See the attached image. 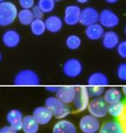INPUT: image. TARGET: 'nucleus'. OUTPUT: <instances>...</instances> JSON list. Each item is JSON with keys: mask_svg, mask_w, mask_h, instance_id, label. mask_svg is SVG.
Instances as JSON below:
<instances>
[{"mask_svg": "<svg viewBox=\"0 0 126 133\" xmlns=\"http://www.w3.org/2000/svg\"><path fill=\"white\" fill-rule=\"evenodd\" d=\"M18 9L12 2L4 1L0 3V26H9L17 18Z\"/></svg>", "mask_w": 126, "mask_h": 133, "instance_id": "1", "label": "nucleus"}, {"mask_svg": "<svg viewBox=\"0 0 126 133\" xmlns=\"http://www.w3.org/2000/svg\"><path fill=\"white\" fill-rule=\"evenodd\" d=\"M45 106H47L51 111L53 116L57 119H63L70 114V108L56 97L51 96L46 98Z\"/></svg>", "mask_w": 126, "mask_h": 133, "instance_id": "2", "label": "nucleus"}, {"mask_svg": "<svg viewBox=\"0 0 126 133\" xmlns=\"http://www.w3.org/2000/svg\"><path fill=\"white\" fill-rule=\"evenodd\" d=\"M40 79L36 71L24 69L20 71L14 79V84L15 86H38Z\"/></svg>", "mask_w": 126, "mask_h": 133, "instance_id": "3", "label": "nucleus"}, {"mask_svg": "<svg viewBox=\"0 0 126 133\" xmlns=\"http://www.w3.org/2000/svg\"><path fill=\"white\" fill-rule=\"evenodd\" d=\"M107 106L108 105L105 103L104 98L98 97L89 101L88 110L89 114L98 119V118H104L107 114Z\"/></svg>", "mask_w": 126, "mask_h": 133, "instance_id": "4", "label": "nucleus"}, {"mask_svg": "<svg viewBox=\"0 0 126 133\" xmlns=\"http://www.w3.org/2000/svg\"><path fill=\"white\" fill-rule=\"evenodd\" d=\"M82 63L76 58H70L63 65V72L66 77L74 79L79 77L82 72Z\"/></svg>", "mask_w": 126, "mask_h": 133, "instance_id": "5", "label": "nucleus"}, {"mask_svg": "<svg viewBox=\"0 0 126 133\" xmlns=\"http://www.w3.org/2000/svg\"><path fill=\"white\" fill-rule=\"evenodd\" d=\"M74 108L78 112H83L88 108L89 103V95L87 87L76 88V93L74 99Z\"/></svg>", "mask_w": 126, "mask_h": 133, "instance_id": "6", "label": "nucleus"}, {"mask_svg": "<svg viewBox=\"0 0 126 133\" xmlns=\"http://www.w3.org/2000/svg\"><path fill=\"white\" fill-rule=\"evenodd\" d=\"M119 17L110 9H104L99 13L98 23L103 28L113 29L119 24Z\"/></svg>", "mask_w": 126, "mask_h": 133, "instance_id": "7", "label": "nucleus"}, {"mask_svg": "<svg viewBox=\"0 0 126 133\" xmlns=\"http://www.w3.org/2000/svg\"><path fill=\"white\" fill-rule=\"evenodd\" d=\"M79 126L83 133H97L100 129V122L97 118L87 114L80 120Z\"/></svg>", "mask_w": 126, "mask_h": 133, "instance_id": "8", "label": "nucleus"}, {"mask_svg": "<svg viewBox=\"0 0 126 133\" xmlns=\"http://www.w3.org/2000/svg\"><path fill=\"white\" fill-rule=\"evenodd\" d=\"M98 16L99 13L94 7H85L84 9H82L79 22L82 25L88 27L89 25H92V24L98 22Z\"/></svg>", "mask_w": 126, "mask_h": 133, "instance_id": "9", "label": "nucleus"}, {"mask_svg": "<svg viewBox=\"0 0 126 133\" xmlns=\"http://www.w3.org/2000/svg\"><path fill=\"white\" fill-rule=\"evenodd\" d=\"M82 9L76 5H67L64 9V22L69 26H74L79 23Z\"/></svg>", "mask_w": 126, "mask_h": 133, "instance_id": "10", "label": "nucleus"}, {"mask_svg": "<svg viewBox=\"0 0 126 133\" xmlns=\"http://www.w3.org/2000/svg\"><path fill=\"white\" fill-rule=\"evenodd\" d=\"M32 116L38 122L39 125H46L51 121L53 114L47 106H38L33 110Z\"/></svg>", "mask_w": 126, "mask_h": 133, "instance_id": "11", "label": "nucleus"}, {"mask_svg": "<svg viewBox=\"0 0 126 133\" xmlns=\"http://www.w3.org/2000/svg\"><path fill=\"white\" fill-rule=\"evenodd\" d=\"M2 42L8 48H15L21 42V35L15 30H7L2 36Z\"/></svg>", "mask_w": 126, "mask_h": 133, "instance_id": "12", "label": "nucleus"}, {"mask_svg": "<svg viewBox=\"0 0 126 133\" xmlns=\"http://www.w3.org/2000/svg\"><path fill=\"white\" fill-rule=\"evenodd\" d=\"M75 93H76V88L74 86H62L58 88V90L56 94V97L67 105L74 102Z\"/></svg>", "mask_w": 126, "mask_h": 133, "instance_id": "13", "label": "nucleus"}, {"mask_svg": "<svg viewBox=\"0 0 126 133\" xmlns=\"http://www.w3.org/2000/svg\"><path fill=\"white\" fill-rule=\"evenodd\" d=\"M23 114L19 109H12L6 114V122L11 127L17 131L22 130Z\"/></svg>", "mask_w": 126, "mask_h": 133, "instance_id": "14", "label": "nucleus"}, {"mask_svg": "<svg viewBox=\"0 0 126 133\" xmlns=\"http://www.w3.org/2000/svg\"><path fill=\"white\" fill-rule=\"evenodd\" d=\"M101 40H102V46L105 49L111 50V49L117 48L120 42V38L119 35L115 31L108 30V31H105Z\"/></svg>", "mask_w": 126, "mask_h": 133, "instance_id": "15", "label": "nucleus"}, {"mask_svg": "<svg viewBox=\"0 0 126 133\" xmlns=\"http://www.w3.org/2000/svg\"><path fill=\"white\" fill-rule=\"evenodd\" d=\"M46 30L51 33H57L63 28V20L57 15L48 16L45 20Z\"/></svg>", "mask_w": 126, "mask_h": 133, "instance_id": "16", "label": "nucleus"}, {"mask_svg": "<svg viewBox=\"0 0 126 133\" xmlns=\"http://www.w3.org/2000/svg\"><path fill=\"white\" fill-rule=\"evenodd\" d=\"M109 84V79L107 75L100 71L93 72L88 78V86L105 87Z\"/></svg>", "mask_w": 126, "mask_h": 133, "instance_id": "17", "label": "nucleus"}, {"mask_svg": "<svg viewBox=\"0 0 126 133\" xmlns=\"http://www.w3.org/2000/svg\"><path fill=\"white\" fill-rule=\"evenodd\" d=\"M104 33H105L104 28L98 22L88 26L86 28V30H85V35H86L87 38H89V40L100 39V38H102Z\"/></svg>", "mask_w": 126, "mask_h": 133, "instance_id": "18", "label": "nucleus"}, {"mask_svg": "<svg viewBox=\"0 0 126 133\" xmlns=\"http://www.w3.org/2000/svg\"><path fill=\"white\" fill-rule=\"evenodd\" d=\"M53 133H77L74 124L67 120H61L53 127Z\"/></svg>", "mask_w": 126, "mask_h": 133, "instance_id": "19", "label": "nucleus"}, {"mask_svg": "<svg viewBox=\"0 0 126 133\" xmlns=\"http://www.w3.org/2000/svg\"><path fill=\"white\" fill-rule=\"evenodd\" d=\"M39 124L32 115L23 116L22 130L24 133H37Z\"/></svg>", "mask_w": 126, "mask_h": 133, "instance_id": "20", "label": "nucleus"}, {"mask_svg": "<svg viewBox=\"0 0 126 133\" xmlns=\"http://www.w3.org/2000/svg\"><path fill=\"white\" fill-rule=\"evenodd\" d=\"M103 98H104L105 103L109 105V104L121 101L122 98H123V93L120 89H116V88H110V89L105 91Z\"/></svg>", "mask_w": 126, "mask_h": 133, "instance_id": "21", "label": "nucleus"}, {"mask_svg": "<svg viewBox=\"0 0 126 133\" xmlns=\"http://www.w3.org/2000/svg\"><path fill=\"white\" fill-rule=\"evenodd\" d=\"M99 133H123V127L119 122H107L99 129Z\"/></svg>", "mask_w": 126, "mask_h": 133, "instance_id": "22", "label": "nucleus"}, {"mask_svg": "<svg viewBox=\"0 0 126 133\" xmlns=\"http://www.w3.org/2000/svg\"><path fill=\"white\" fill-rule=\"evenodd\" d=\"M125 104L122 101L115 102V103L109 104L107 106V114H109L112 117L119 118L124 112Z\"/></svg>", "mask_w": 126, "mask_h": 133, "instance_id": "23", "label": "nucleus"}, {"mask_svg": "<svg viewBox=\"0 0 126 133\" xmlns=\"http://www.w3.org/2000/svg\"><path fill=\"white\" fill-rule=\"evenodd\" d=\"M17 19L19 22L22 25H30L31 22L34 21V16L30 9H22L20 12H18Z\"/></svg>", "mask_w": 126, "mask_h": 133, "instance_id": "24", "label": "nucleus"}, {"mask_svg": "<svg viewBox=\"0 0 126 133\" xmlns=\"http://www.w3.org/2000/svg\"><path fill=\"white\" fill-rule=\"evenodd\" d=\"M30 26V31L34 36H42L47 30L45 22L42 19H34Z\"/></svg>", "mask_w": 126, "mask_h": 133, "instance_id": "25", "label": "nucleus"}, {"mask_svg": "<svg viewBox=\"0 0 126 133\" xmlns=\"http://www.w3.org/2000/svg\"><path fill=\"white\" fill-rule=\"evenodd\" d=\"M81 45H82L81 38L74 34L68 36L65 39V46L71 50H76V49L80 48Z\"/></svg>", "mask_w": 126, "mask_h": 133, "instance_id": "26", "label": "nucleus"}, {"mask_svg": "<svg viewBox=\"0 0 126 133\" xmlns=\"http://www.w3.org/2000/svg\"><path fill=\"white\" fill-rule=\"evenodd\" d=\"M37 5L44 14H49L54 11L56 2L54 0H38Z\"/></svg>", "mask_w": 126, "mask_h": 133, "instance_id": "27", "label": "nucleus"}, {"mask_svg": "<svg viewBox=\"0 0 126 133\" xmlns=\"http://www.w3.org/2000/svg\"><path fill=\"white\" fill-rule=\"evenodd\" d=\"M89 97H98L105 93V87H96V86H88L87 87Z\"/></svg>", "mask_w": 126, "mask_h": 133, "instance_id": "28", "label": "nucleus"}, {"mask_svg": "<svg viewBox=\"0 0 126 133\" xmlns=\"http://www.w3.org/2000/svg\"><path fill=\"white\" fill-rule=\"evenodd\" d=\"M116 74L120 81L126 82V63H122L118 65Z\"/></svg>", "mask_w": 126, "mask_h": 133, "instance_id": "29", "label": "nucleus"}, {"mask_svg": "<svg viewBox=\"0 0 126 133\" xmlns=\"http://www.w3.org/2000/svg\"><path fill=\"white\" fill-rule=\"evenodd\" d=\"M116 49L119 56L123 59H126V40H123V41L119 42Z\"/></svg>", "mask_w": 126, "mask_h": 133, "instance_id": "30", "label": "nucleus"}, {"mask_svg": "<svg viewBox=\"0 0 126 133\" xmlns=\"http://www.w3.org/2000/svg\"><path fill=\"white\" fill-rule=\"evenodd\" d=\"M19 5L22 9H31L34 6V0H19Z\"/></svg>", "mask_w": 126, "mask_h": 133, "instance_id": "31", "label": "nucleus"}, {"mask_svg": "<svg viewBox=\"0 0 126 133\" xmlns=\"http://www.w3.org/2000/svg\"><path fill=\"white\" fill-rule=\"evenodd\" d=\"M31 12L33 14V16L35 19H42V16H43L44 13L38 8V5H34L31 8Z\"/></svg>", "mask_w": 126, "mask_h": 133, "instance_id": "32", "label": "nucleus"}, {"mask_svg": "<svg viewBox=\"0 0 126 133\" xmlns=\"http://www.w3.org/2000/svg\"><path fill=\"white\" fill-rule=\"evenodd\" d=\"M120 119V123H121L122 127H123V133H126V105L124 108V112H123L121 116L119 117Z\"/></svg>", "mask_w": 126, "mask_h": 133, "instance_id": "33", "label": "nucleus"}, {"mask_svg": "<svg viewBox=\"0 0 126 133\" xmlns=\"http://www.w3.org/2000/svg\"><path fill=\"white\" fill-rule=\"evenodd\" d=\"M0 133H17V130L11 126H4L0 128Z\"/></svg>", "mask_w": 126, "mask_h": 133, "instance_id": "34", "label": "nucleus"}, {"mask_svg": "<svg viewBox=\"0 0 126 133\" xmlns=\"http://www.w3.org/2000/svg\"><path fill=\"white\" fill-rule=\"evenodd\" d=\"M58 88H59L58 86H48V87H46L45 89L48 91L53 92V93H56V91L58 90Z\"/></svg>", "mask_w": 126, "mask_h": 133, "instance_id": "35", "label": "nucleus"}, {"mask_svg": "<svg viewBox=\"0 0 126 133\" xmlns=\"http://www.w3.org/2000/svg\"><path fill=\"white\" fill-rule=\"evenodd\" d=\"M107 3H108V4H111V5H113V4H115V3H117V2L119 1V0H105Z\"/></svg>", "mask_w": 126, "mask_h": 133, "instance_id": "36", "label": "nucleus"}, {"mask_svg": "<svg viewBox=\"0 0 126 133\" xmlns=\"http://www.w3.org/2000/svg\"><path fill=\"white\" fill-rule=\"evenodd\" d=\"M76 1L80 4H86L87 2H89V0H76Z\"/></svg>", "mask_w": 126, "mask_h": 133, "instance_id": "37", "label": "nucleus"}, {"mask_svg": "<svg viewBox=\"0 0 126 133\" xmlns=\"http://www.w3.org/2000/svg\"><path fill=\"white\" fill-rule=\"evenodd\" d=\"M123 94L126 97V86H123Z\"/></svg>", "mask_w": 126, "mask_h": 133, "instance_id": "38", "label": "nucleus"}, {"mask_svg": "<svg viewBox=\"0 0 126 133\" xmlns=\"http://www.w3.org/2000/svg\"><path fill=\"white\" fill-rule=\"evenodd\" d=\"M2 61V55H1V53H0V62Z\"/></svg>", "mask_w": 126, "mask_h": 133, "instance_id": "39", "label": "nucleus"}, {"mask_svg": "<svg viewBox=\"0 0 126 133\" xmlns=\"http://www.w3.org/2000/svg\"><path fill=\"white\" fill-rule=\"evenodd\" d=\"M124 33H125V35H126V25H125V27H124Z\"/></svg>", "mask_w": 126, "mask_h": 133, "instance_id": "40", "label": "nucleus"}, {"mask_svg": "<svg viewBox=\"0 0 126 133\" xmlns=\"http://www.w3.org/2000/svg\"><path fill=\"white\" fill-rule=\"evenodd\" d=\"M55 2H57V1H62V0H54Z\"/></svg>", "mask_w": 126, "mask_h": 133, "instance_id": "41", "label": "nucleus"}, {"mask_svg": "<svg viewBox=\"0 0 126 133\" xmlns=\"http://www.w3.org/2000/svg\"><path fill=\"white\" fill-rule=\"evenodd\" d=\"M4 1H5V0H0V3H1V2H4Z\"/></svg>", "mask_w": 126, "mask_h": 133, "instance_id": "42", "label": "nucleus"}]
</instances>
